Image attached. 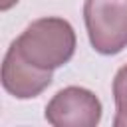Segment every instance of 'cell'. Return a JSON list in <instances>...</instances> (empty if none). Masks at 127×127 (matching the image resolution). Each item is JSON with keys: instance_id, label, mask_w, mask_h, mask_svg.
Here are the masks:
<instances>
[{"instance_id": "8992f818", "label": "cell", "mask_w": 127, "mask_h": 127, "mask_svg": "<svg viewBox=\"0 0 127 127\" xmlns=\"http://www.w3.org/2000/svg\"><path fill=\"white\" fill-rule=\"evenodd\" d=\"M16 2H18V0H2V2H0V8H2V10H8V8H12Z\"/></svg>"}, {"instance_id": "277c9868", "label": "cell", "mask_w": 127, "mask_h": 127, "mask_svg": "<svg viewBox=\"0 0 127 127\" xmlns=\"http://www.w3.org/2000/svg\"><path fill=\"white\" fill-rule=\"evenodd\" d=\"M52 83V69H40L30 64L16 44L8 48L2 62V85L16 99H32L38 97Z\"/></svg>"}, {"instance_id": "3957f363", "label": "cell", "mask_w": 127, "mask_h": 127, "mask_svg": "<svg viewBox=\"0 0 127 127\" xmlns=\"http://www.w3.org/2000/svg\"><path fill=\"white\" fill-rule=\"evenodd\" d=\"M46 119L56 127H95L101 119V101L93 91L69 85L52 97Z\"/></svg>"}, {"instance_id": "5b68a950", "label": "cell", "mask_w": 127, "mask_h": 127, "mask_svg": "<svg viewBox=\"0 0 127 127\" xmlns=\"http://www.w3.org/2000/svg\"><path fill=\"white\" fill-rule=\"evenodd\" d=\"M113 99L117 105V115L113 123L117 127H127V64L119 67L113 79Z\"/></svg>"}, {"instance_id": "7a4b0ae2", "label": "cell", "mask_w": 127, "mask_h": 127, "mask_svg": "<svg viewBox=\"0 0 127 127\" xmlns=\"http://www.w3.org/2000/svg\"><path fill=\"white\" fill-rule=\"evenodd\" d=\"M83 20L95 52L113 56L127 46V0H85Z\"/></svg>"}, {"instance_id": "6da1fadb", "label": "cell", "mask_w": 127, "mask_h": 127, "mask_svg": "<svg viewBox=\"0 0 127 127\" xmlns=\"http://www.w3.org/2000/svg\"><path fill=\"white\" fill-rule=\"evenodd\" d=\"M14 44L36 67L56 69L71 60L75 52V32L64 18H40L34 20Z\"/></svg>"}]
</instances>
